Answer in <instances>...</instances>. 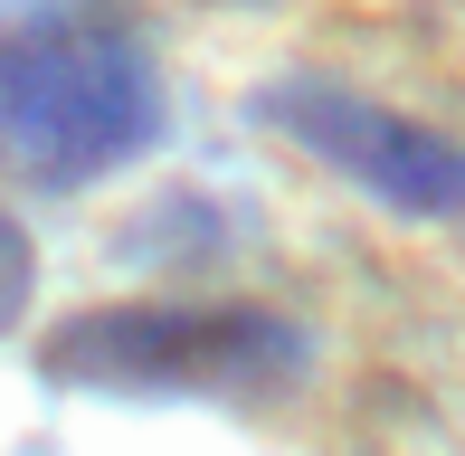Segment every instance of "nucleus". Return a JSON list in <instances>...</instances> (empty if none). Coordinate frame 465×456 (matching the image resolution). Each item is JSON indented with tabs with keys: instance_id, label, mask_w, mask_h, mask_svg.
Listing matches in <instances>:
<instances>
[{
	"instance_id": "20e7f679",
	"label": "nucleus",
	"mask_w": 465,
	"mask_h": 456,
	"mask_svg": "<svg viewBox=\"0 0 465 456\" xmlns=\"http://www.w3.org/2000/svg\"><path fill=\"white\" fill-rule=\"evenodd\" d=\"M19 304H29V238L0 219V323H10Z\"/></svg>"
},
{
	"instance_id": "f03ea898",
	"label": "nucleus",
	"mask_w": 465,
	"mask_h": 456,
	"mask_svg": "<svg viewBox=\"0 0 465 456\" xmlns=\"http://www.w3.org/2000/svg\"><path fill=\"white\" fill-rule=\"evenodd\" d=\"M313 362L276 304H95L57 323L38 371L104 400H266Z\"/></svg>"
},
{
	"instance_id": "7ed1b4c3",
	"label": "nucleus",
	"mask_w": 465,
	"mask_h": 456,
	"mask_svg": "<svg viewBox=\"0 0 465 456\" xmlns=\"http://www.w3.org/2000/svg\"><path fill=\"white\" fill-rule=\"evenodd\" d=\"M266 124L294 134L323 172H342L351 191H371L380 210H399V219H456L465 228V143L456 134L380 105V95H351V86H332V76L276 86V95H266Z\"/></svg>"
},
{
	"instance_id": "f257e3e1",
	"label": "nucleus",
	"mask_w": 465,
	"mask_h": 456,
	"mask_svg": "<svg viewBox=\"0 0 465 456\" xmlns=\"http://www.w3.org/2000/svg\"><path fill=\"white\" fill-rule=\"evenodd\" d=\"M162 143V57L114 0L0 10V172L86 191Z\"/></svg>"
}]
</instances>
